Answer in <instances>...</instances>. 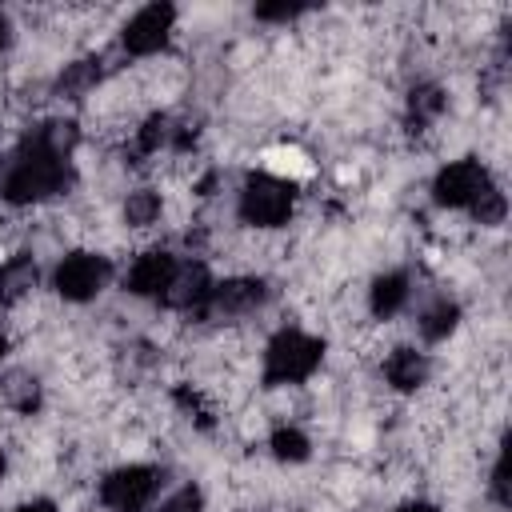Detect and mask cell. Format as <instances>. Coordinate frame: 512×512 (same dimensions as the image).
Returning <instances> with one entry per match:
<instances>
[{
	"label": "cell",
	"mask_w": 512,
	"mask_h": 512,
	"mask_svg": "<svg viewBox=\"0 0 512 512\" xmlns=\"http://www.w3.org/2000/svg\"><path fill=\"white\" fill-rule=\"evenodd\" d=\"M64 180H68L64 156L52 152V148H44V144L36 140V144L12 164V172L4 176V196H8L12 204H32V200H44V196L60 192Z\"/></svg>",
	"instance_id": "cell-1"
},
{
	"label": "cell",
	"mask_w": 512,
	"mask_h": 512,
	"mask_svg": "<svg viewBox=\"0 0 512 512\" xmlns=\"http://www.w3.org/2000/svg\"><path fill=\"white\" fill-rule=\"evenodd\" d=\"M320 352H324L320 340H312L304 332H280L264 352V380L268 384H296V380L316 372Z\"/></svg>",
	"instance_id": "cell-2"
},
{
	"label": "cell",
	"mask_w": 512,
	"mask_h": 512,
	"mask_svg": "<svg viewBox=\"0 0 512 512\" xmlns=\"http://www.w3.org/2000/svg\"><path fill=\"white\" fill-rule=\"evenodd\" d=\"M288 212H292V192H288V184H280V180H272V176H256V180L244 184V192H240V216H244L248 224H256V228H276V224L288 220Z\"/></svg>",
	"instance_id": "cell-3"
},
{
	"label": "cell",
	"mask_w": 512,
	"mask_h": 512,
	"mask_svg": "<svg viewBox=\"0 0 512 512\" xmlns=\"http://www.w3.org/2000/svg\"><path fill=\"white\" fill-rule=\"evenodd\" d=\"M160 488V472L148 468V464H128L120 472H112L104 484H100V500L112 508V512H140Z\"/></svg>",
	"instance_id": "cell-4"
},
{
	"label": "cell",
	"mask_w": 512,
	"mask_h": 512,
	"mask_svg": "<svg viewBox=\"0 0 512 512\" xmlns=\"http://www.w3.org/2000/svg\"><path fill=\"white\" fill-rule=\"evenodd\" d=\"M488 188V172L476 160H456L436 176V200L448 208H472Z\"/></svg>",
	"instance_id": "cell-5"
},
{
	"label": "cell",
	"mask_w": 512,
	"mask_h": 512,
	"mask_svg": "<svg viewBox=\"0 0 512 512\" xmlns=\"http://www.w3.org/2000/svg\"><path fill=\"white\" fill-rule=\"evenodd\" d=\"M108 280V264L104 256L92 252H72L60 268H56V292L64 300H92Z\"/></svg>",
	"instance_id": "cell-6"
},
{
	"label": "cell",
	"mask_w": 512,
	"mask_h": 512,
	"mask_svg": "<svg viewBox=\"0 0 512 512\" xmlns=\"http://www.w3.org/2000/svg\"><path fill=\"white\" fill-rule=\"evenodd\" d=\"M172 20H176V12H172L168 4H148V8H140V12L124 24V48L136 52V56L160 52L164 40H168V32H172Z\"/></svg>",
	"instance_id": "cell-7"
},
{
	"label": "cell",
	"mask_w": 512,
	"mask_h": 512,
	"mask_svg": "<svg viewBox=\"0 0 512 512\" xmlns=\"http://www.w3.org/2000/svg\"><path fill=\"white\" fill-rule=\"evenodd\" d=\"M172 276H176V260L168 252H144L128 272V288L136 296H164Z\"/></svg>",
	"instance_id": "cell-8"
},
{
	"label": "cell",
	"mask_w": 512,
	"mask_h": 512,
	"mask_svg": "<svg viewBox=\"0 0 512 512\" xmlns=\"http://www.w3.org/2000/svg\"><path fill=\"white\" fill-rule=\"evenodd\" d=\"M260 296H264V288H260L256 280H228V284H216L204 304H208V312H216V316H236V312L256 308Z\"/></svg>",
	"instance_id": "cell-9"
},
{
	"label": "cell",
	"mask_w": 512,
	"mask_h": 512,
	"mask_svg": "<svg viewBox=\"0 0 512 512\" xmlns=\"http://www.w3.org/2000/svg\"><path fill=\"white\" fill-rule=\"evenodd\" d=\"M260 160H264V172H268L272 180H280V184H292V180L312 176V160H308V152H300L296 144H276V148H268Z\"/></svg>",
	"instance_id": "cell-10"
},
{
	"label": "cell",
	"mask_w": 512,
	"mask_h": 512,
	"mask_svg": "<svg viewBox=\"0 0 512 512\" xmlns=\"http://www.w3.org/2000/svg\"><path fill=\"white\" fill-rule=\"evenodd\" d=\"M208 292H212V284H208V272H204V268H184V272L176 268V276H172L164 300H168L172 308H200V304L208 300Z\"/></svg>",
	"instance_id": "cell-11"
},
{
	"label": "cell",
	"mask_w": 512,
	"mask_h": 512,
	"mask_svg": "<svg viewBox=\"0 0 512 512\" xmlns=\"http://www.w3.org/2000/svg\"><path fill=\"white\" fill-rule=\"evenodd\" d=\"M384 376H388V384L392 388H416V384H424V376H428V360L416 352V348H396L388 360H384Z\"/></svg>",
	"instance_id": "cell-12"
},
{
	"label": "cell",
	"mask_w": 512,
	"mask_h": 512,
	"mask_svg": "<svg viewBox=\"0 0 512 512\" xmlns=\"http://www.w3.org/2000/svg\"><path fill=\"white\" fill-rule=\"evenodd\" d=\"M36 288V264L32 256H12L8 264H0V300H20Z\"/></svg>",
	"instance_id": "cell-13"
},
{
	"label": "cell",
	"mask_w": 512,
	"mask_h": 512,
	"mask_svg": "<svg viewBox=\"0 0 512 512\" xmlns=\"http://www.w3.org/2000/svg\"><path fill=\"white\" fill-rule=\"evenodd\" d=\"M404 300H408V280H404L400 272L376 280V288H372V312H376V316H392V312H400Z\"/></svg>",
	"instance_id": "cell-14"
},
{
	"label": "cell",
	"mask_w": 512,
	"mask_h": 512,
	"mask_svg": "<svg viewBox=\"0 0 512 512\" xmlns=\"http://www.w3.org/2000/svg\"><path fill=\"white\" fill-rule=\"evenodd\" d=\"M156 216H160V196H156V192L140 188V192L128 196V204H124V220H128V224L144 228V224H152Z\"/></svg>",
	"instance_id": "cell-15"
},
{
	"label": "cell",
	"mask_w": 512,
	"mask_h": 512,
	"mask_svg": "<svg viewBox=\"0 0 512 512\" xmlns=\"http://www.w3.org/2000/svg\"><path fill=\"white\" fill-rule=\"evenodd\" d=\"M452 328H456V304H436V308L420 320V332H424L428 340H444Z\"/></svg>",
	"instance_id": "cell-16"
},
{
	"label": "cell",
	"mask_w": 512,
	"mask_h": 512,
	"mask_svg": "<svg viewBox=\"0 0 512 512\" xmlns=\"http://www.w3.org/2000/svg\"><path fill=\"white\" fill-rule=\"evenodd\" d=\"M272 452H276L280 460H304V456H308V440H304V432H296V428H280V432L272 436Z\"/></svg>",
	"instance_id": "cell-17"
},
{
	"label": "cell",
	"mask_w": 512,
	"mask_h": 512,
	"mask_svg": "<svg viewBox=\"0 0 512 512\" xmlns=\"http://www.w3.org/2000/svg\"><path fill=\"white\" fill-rule=\"evenodd\" d=\"M472 208H476L480 224H496V220L504 216V196H500L496 188H488V192H484V196H480V200H476Z\"/></svg>",
	"instance_id": "cell-18"
},
{
	"label": "cell",
	"mask_w": 512,
	"mask_h": 512,
	"mask_svg": "<svg viewBox=\"0 0 512 512\" xmlns=\"http://www.w3.org/2000/svg\"><path fill=\"white\" fill-rule=\"evenodd\" d=\"M156 512H200V492H196V488H180V492H172Z\"/></svg>",
	"instance_id": "cell-19"
},
{
	"label": "cell",
	"mask_w": 512,
	"mask_h": 512,
	"mask_svg": "<svg viewBox=\"0 0 512 512\" xmlns=\"http://www.w3.org/2000/svg\"><path fill=\"white\" fill-rule=\"evenodd\" d=\"M440 108H444V100H440L436 88H424V92L412 96V112H420V116H436Z\"/></svg>",
	"instance_id": "cell-20"
},
{
	"label": "cell",
	"mask_w": 512,
	"mask_h": 512,
	"mask_svg": "<svg viewBox=\"0 0 512 512\" xmlns=\"http://www.w3.org/2000/svg\"><path fill=\"white\" fill-rule=\"evenodd\" d=\"M20 512H56V504H48V500H32V504H24Z\"/></svg>",
	"instance_id": "cell-21"
},
{
	"label": "cell",
	"mask_w": 512,
	"mask_h": 512,
	"mask_svg": "<svg viewBox=\"0 0 512 512\" xmlns=\"http://www.w3.org/2000/svg\"><path fill=\"white\" fill-rule=\"evenodd\" d=\"M396 512H436L432 504H404V508H396Z\"/></svg>",
	"instance_id": "cell-22"
},
{
	"label": "cell",
	"mask_w": 512,
	"mask_h": 512,
	"mask_svg": "<svg viewBox=\"0 0 512 512\" xmlns=\"http://www.w3.org/2000/svg\"><path fill=\"white\" fill-rule=\"evenodd\" d=\"M4 44H8V20L0 16V48H4Z\"/></svg>",
	"instance_id": "cell-23"
},
{
	"label": "cell",
	"mask_w": 512,
	"mask_h": 512,
	"mask_svg": "<svg viewBox=\"0 0 512 512\" xmlns=\"http://www.w3.org/2000/svg\"><path fill=\"white\" fill-rule=\"evenodd\" d=\"M4 352H8V340H4V332H0V356H4Z\"/></svg>",
	"instance_id": "cell-24"
},
{
	"label": "cell",
	"mask_w": 512,
	"mask_h": 512,
	"mask_svg": "<svg viewBox=\"0 0 512 512\" xmlns=\"http://www.w3.org/2000/svg\"><path fill=\"white\" fill-rule=\"evenodd\" d=\"M0 476H4V452H0Z\"/></svg>",
	"instance_id": "cell-25"
}]
</instances>
